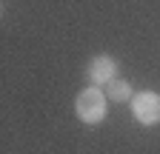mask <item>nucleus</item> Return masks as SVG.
I'll use <instances>...</instances> for the list:
<instances>
[{"label":"nucleus","instance_id":"1","mask_svg":"<svg viewBox=\"0 0 160 154\" xmlns=\"http://www.w3.org/2000/svg\"><path fill=\"white\" fill-rule=\"evenodd\" d=\"M106 111H109V97H106V91H100L97 86L83 89L74 97V114L83 123H89V126L103 123L106 120Z\"/></svg>","mask_w":160,"mask_h":154},{"label":"nucleus","instance_id":"2","mask_svg":"<svg viewBox=\"0 0 160 154\" xmlns=\"http://www.w3.org/2000/svg\"><path fill=\"white\" fill-rule=\"evenodd\" d=\"M132 114L140 126H157L160 123V94L157 91H140L129 100Z\"/></svg>","mask_w":160,"mask_h":154},{"label":"nucleus","instance_id":"3","mask_svg":"<svg viewBox=\"0 0 160 154\" xmlns=\"http://www.w3.org/2000/svg\"><path fill=\"white\" fill-rule=\"evenodd\" d=\"M89 80L92 86H109L112 80H117V60L112 54H97L89 60Z\"/></svg>","mask_w":160,"mask_h":154},{"label":"nucleus","instance_id":"4","mask_svg":"<svg viewBox=\"0 0 160 154\" xmlns=\"http://www.w3.org/2000/svg\"><path fill=\"white\" fill-rule=\"evenodd\" d=\"M106 97L114 100V103H126V100L134 97V91H132V86H129L126 80H112L109 89H106Z\"/></svg>","mask_w":160,"mask_h":154}]
</instances>
